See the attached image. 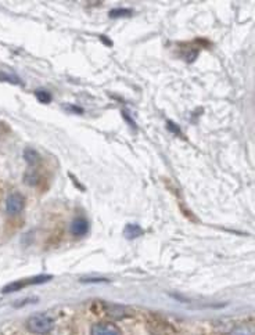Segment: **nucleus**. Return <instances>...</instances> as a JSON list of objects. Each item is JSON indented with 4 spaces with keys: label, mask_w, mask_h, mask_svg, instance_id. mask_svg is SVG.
<instances>
[{
    "label": "nucleus",
    "mask_w": 255,
    "mask_h": 335,
    "mask_svg": "<svg viewBox=\"0 0 255 335\" xmlns=\"http://www.w3.org/2000/svg\"><path fill=\"white\" fill-rule=\"evenodd\" d=\"M27 328L36 335H46L54 328V321L50 316L38 313L27 320Z\"/></svg>",
    "instance_id": "obj_1"
},
{
    "label": "nucleus",
    "mask_w": 255,
    "mask_h": 335,
    "mask_svg": "<svg viewBox=\"0 0 255 335\" xmlns=\"http://www.w3.org/2000/svg\"><path fill=\"white\" fill-rule=\"evenodd\" d=\"M49 280H52V276H46V274H41V276H35V277L25 278V280H18L14 283H10L3 288L5 294H10V292H16L20 291L24 287H28V285H36V284H43L47 283Z\"/></svg>",
    "instance_id": "obj_2"
},
{
    "label": "nucleus",
    "mask_w": 255,
    "mask_h": 335,
    "mask_svg": "<svg viewBox=\"0 0 255 335\" xmlns=\"http://www.w3.org/2000/svg\"><path fill=\"white\" fill-rule=\"evenodd\" d=\"M25 207V198L21 193H13L7 197L6 211L9 215H18Z\"/></svg>",
    "instance_id": "obj_3"
},
{
    "label": "nucleus",
    "mask_w": 255,
    "mask_h": 335,
    "mask_svg": "<svg viewBox=\"0 0 255 335\" xmlns=\"http://www.w3.org/2000/svg\"><path fill=\"white\" fill-rule=\"evenodd\" d=\"M92 335H121V329L112 323H99L92 327Z\"/></svg>",
    "instance_id": "obj_4"
},
{
    "label": "nucleus",
    "mask_w": 255,
    "mask_h": 335,
    "mask_svg": "<svg viewBox=\"0 0 255 335\" xmlns=\"http://www.w3.org/2000/svg\"><path fill=\"white\" fill-rule=\"evenodd\" d=\"M70 231L72 236L75 237H82V236H86L87 231H89V222L83 218H76L72 220V223L70 226Z\"/></svg>",
    "instance_id": "obj_5"
},
{
    "label": "nucleus",
    "mask_w": 255,
    "mask_h": 335,
    "mask_svg": "<svg viewBox=\"0 0 255 335\" xmlns=\"http://www.w3.org/2000/svg\"><path fill=\"white\" fill-rule=\"evenodd\" d=\"M143 234V229L139 225H126L123 229V236L128 240H134Z\"/></svg>",
    "instance_id": "obj_6"
},
{
    "label": "nucleus",
    "mask_w": 255,
    "mask_h": 335,
    "mask_svg": "<svg viewBox=\"0 0 255 335\" xmlns=\"http://www.w3.org/2000/svg\"><path fill=\"white\" fill-rule=\"evenodd\" d=\"M24 159L27 161L28 165H36V163H39L41 161V155H39V152L34 148H25L24 150Z\"/></svg>",
    "instance_id": "obj_7"
},
{
    "label": "nucleus",
    "mask_w": 255,
    "mask_h": 335,
    "mask_svg": "<svg viewBox=\"0 0 255 335\" xmlns=\"http://www.w3.org/2000/svg\"><path fill=\"white\" fill-rule=\"evenodd\" d=\"M24 182L28 186H36L39 182V175L36 174L35 171H28L24 176Z\"/></svg>",
    "instance_id": "obj_8"
},
{
    "label": "nucleus",
    "mask_w": 255,
    "mask_h": 335,
    "mask_svg": "<svg viewBox=\"0 0 255 335\" xmlns=\"http://www.w3.org/2000/svg\"><path fill=\"white\" fill-rule=\"evenodd\" d=\"M35 96L38 98V101L42 104H49L52 101V94L46 90H36Z\"/></svg>",
    "instance_id": "obj_9"
},
{
    "label": "nucleus",
    "mask_w": 255,
    "mask_h": 335,
    "mask_svg": "<svg viewBox=\"0 0 255 335\" xmlns=\"http://www.w3.org/2000/svg\"><path fill=\"white\" fill-rule=\"evenodd\" d=\"M129 16H132V10H129V9H114L110 12L111 18L129 17Z\"/></svg>",
    "instance_id": "obj_10"
},
{
    "label": "nucleus",
    "mask_w": 255,
    "mask_h": 335,
    "mask_svg": "<svg viewBox=\"0 0 255 335\" xmlns=\"http://www.w3.org/2000/svg\"><path fill=\"white\" fill-rule=\"evenodd\" d=\"M167 129H168L169 132H172L174 134H176V136H183V134H182V132H180L179 126H178L176 123H174L172 121L167 122Z\"/></svg>",
    "instance_id": "obj_11"
},
{
    "label": "nucleus",
    "mask_w": 255,
    "mask_h": 335,
    "mask_svg": "<svg viewBox=\"0 0 255 335\" xmlns=\"http://www.w3.org/2000/svg\"><path fill=\"white\" fill-rule=\"evenodd\" d=\"M65 108H67L68 111H72V112H76V114H82V112H83L82 108H79V107H75V105H72V104L67 105Z\"/></svg>",
    "instance_id": "obj_12"
},
{
    "label": "nucleus",
    "mask_w": 255,
    "mask_h": 335,
    "mask_svg": "<svg viewBox=\"0 0 255 335\" xmlns=\"http://www.w3.org/2000/svg\"><path fill=\"white\" fill-rule=\"evenodd\" d=\"M122 115H123V118H125V119H126V121L129 122V123H131V126L135 127V129H136V123H135V122L132 121V119H131V118H129V115H128L126 112H122Z\"/></svg>",
    "instance_id": "obj_13"
},
{
    "label": "nucleus",
    "mask_w": 255,
    "mask_h": 335,
    "mask_svg": "<svg viewBox=\"0 0 255 335\" xmlns=\"http://www.w3.org/2000/svg\"><path fill=\"white\" fill-rule=\"evenodd\" d=\"M100 281H107L104 278H90V280H83V283H100Z\"/></svg>",
    "instance_id": "obj_14"
}]
</instances>
